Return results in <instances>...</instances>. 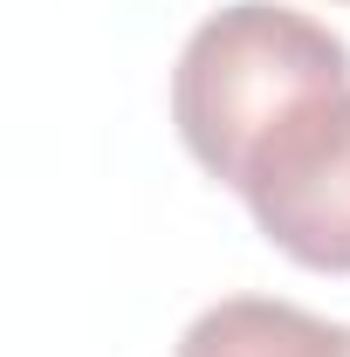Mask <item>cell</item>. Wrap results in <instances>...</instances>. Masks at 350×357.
Instances as JSON below:
<instances>
[{
    "mask_svg": "<svg viewBox=\"0 0 350 357\" xmlns=\"http://www.w3.org/2000/svg\"><path fill=\"white\" fill-rule=\"evenodd\" d=\"M220 185L241 192L261 241L296 268L350 275V83H323L289 103Z\"/></svg>",
    "mask_w": 350,
    "mask_h": 357,
    "instance_id": "cell-2",
    "label": "cell"
},
{
    "mask_svg": "<svg viewBox=\"0 0 350 357\" xmlns=\"http://www.w3.org/2000/svg\"><path fill=\"white\" fill-rule=\"evenodd\" d=\"M172 357H350V323H323L275 296H227L185 323Z\"/></svg>",
    "mask_w": 350,
    "mask_h": 357,
    "instance_id": "cell-3",
    "label": "cell"
},
{
    "mask_svg": "<svg viewBox=\"0 0 350 357\" xmlns=\"http://www.w3.org/2000/svg\"><path fill=\"white\" fill-rule=\"evenodd\" d=\"M323 83H350V48L316 14L282 0H234L206 14L172 69L178 144L206 178H227L254 137Z\"/></svg>",
    "mask_w": 350,
    "mask_h": 357,
    "instance_id": "cell-1",
    "label": "cell"
}]
</instances>
